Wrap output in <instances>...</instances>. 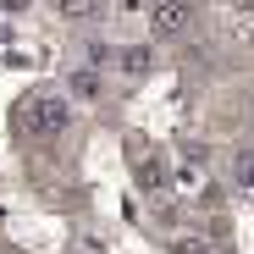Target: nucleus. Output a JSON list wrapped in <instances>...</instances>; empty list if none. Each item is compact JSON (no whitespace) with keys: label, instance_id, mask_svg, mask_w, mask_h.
Segmentation results:
<instances>
[{"label":"nucleus","instance_id":"nucleus-3","mask_svg":"<svg viewBox=\"0 0 254 254\" xmlns=\"http://www.w3.org/2000/svg\"><path fill=\"white\" fill-rule=\"evenodd\" d=\"M133 177H138L144 193H160L166 183H172V166H166V155H155L149 144H138L133 149Z\"/></svg>","mask_w":254,"mask_h":254},{"label":"nucleus","instance_id":"nucleus-8","mask_svg":"<svg viewBox=\"0 0 254 254\" xmlns=\"http://www.w3.org/2000/svg\"><path fill=\"white\" fill-rule=\"evenodd\" d=\"M172 254H216V249H210V238H193V232H183V238H172Z\"/></svg>","mask_w":254,"mask_h":254},{"label":"nucleus","instance_id":"nucleus-9","mask_svg":"<svg viewBox=\"0 0 254 254\" xmlns=\"http://www.w3.org/2000/svg\"><path fill=\"white\" fill-rule=\"evenodd\" d=\"M116 6H122V11H144V0H116Z\"/></svg>","mask_w":254,"mask_h":254},{"label":"nucleus","instance_id":"nucleus-4","mask_svg":"<svg viewBox=\"0 0 254 254\" xmlns=\"http://www.w3.org/2000/svg\"><path fill=\"white\" fill-rule=\"evenodd\" d=\"M111 66H116V77H127V83H144V77L155 72V50H149V45H122V50L111 56Z\"/></svg>","mask_w":254,"mask_h":254},{"label":"nucleus","instance_id":"nucleus-7","mask_svg":"<svg viewBox=\"0 0 254 254\" xmlns=\"http://www.w3.org/2000/svg\"><path fill=\"white\" fill-rule=\"evenodd\" d=\"M56 11L72 17V22H89V17L100 11V0H56Z\"/></svg>","mask_w":254,"mask_h":254},{"label":"nucleus","instance_id":"nucleus-10","mask_svg":"<svg viewBox=\"0 0 254 254\" xmlns=\"http://www.w3.org/2000/svg\"><path fill=\"white\" fill-rule=\"evenodd\" d=\"M0 6H6V11H22V0H0Z\"/></svg>","mask_w":254,"mask_h":254},{"label":"nucleus","instance_id":"nucleus-1","mask_svg":"<svg viewBox=\"0 0 254 254\" xmlns=\"http://www.w3.org/2000/svg\"><path fill=\"white\" fill-rule=\"evenodd\" d=\"M17 122H22V133H28V138L50 144V138H61L66 127H72V105H66L61 94H28L22 111H17Z\"/></svg>","mask_w":254,"mask_h":254},{"label":"nucleus","instance_id":"nucleus-5","mask_svg":"<svg viewBox=\"0 0 254 254\" xmlns=\"http://www.w3.org/2000/svg\"><path fill=\"white\" fill-rule=\"evenodd\" d=\"M66 94H77L83 105H94V100L105 94V77H100V66H94V61L72 66V72H66Z\"/></svg>","mask_w":254,"mask_h":254},{"label":"nucleus","instance_id":"nucleus-6","mask_svg":"<svg viewBox=\"0 0 254 254\" xmlns=\"http://www.w3.org/2000/svg\"><path fill=\"white\" fill-rule=\"evenodd\" d=\"M232 183L254 193V144H243V149H232Z\"/></svg>","mask_w":254,"mask_h":254},{"label":"nucleus","instance_id":"nucleus-2","mask_svg":"<svg viewBox=\"0 0 254 254\" xmlns=\"http://www.w3.org/2000/svg\"><path fill=\"white\" fill-rule=\"evenodd\" d=\"M193 28V0H149V33L155 39H183Z\"/></svg>","mask_w":254,"mask_h":254}]
</instances>
